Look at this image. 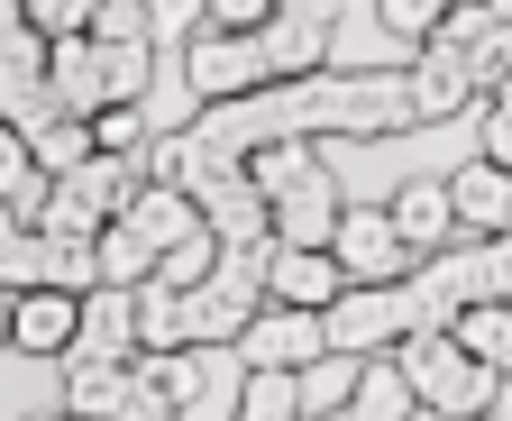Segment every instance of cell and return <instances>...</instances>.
Here are the masks:
<instances>
[{"mask_svg":"<svg viewBox=\"0 0 512 421\" xmlns=\"http://www.w3.org/2000/svg\"><path fill=\"white\" fill-rule=\"evenodd\" d=\"M311 165H320V156H311V138H266V147H247V184L275 202L284 184H302Z\"/></svg>","mask_w":512,"mask_h":421,"instance_id":"obj_27","label":"cell"},{"mask_svg":"<svg viewBox=\"0 0 512 421\" xmlns=\"http://www.w3.org/2000/svg\"><path fill=\"white\" fill-rule=\"evenodd\" d=\"M92 248H101V284H119V293H138L165 257H156V238L138 229V220H110L101 238H92Z\"/></svg>","mask_w":512,"mask_h":421,"instance_id":"obj_23","label":"cell"},{"mask_svg":"<svg viewBox=\"0 0 512 421\" xmlns=\"http://www.w3.org/2000/svg\"><path fill=\"white\" fill-rule=\"evenodd\" d=\"M476 257H485V303H512V229H494Z\"/></svg>","mask_w":512,"mask_h":421,"instance_id":"obj_36","label":"cell"},{"mask_svg":"<svg viewBox=\"0 0 512 421\" xmlns=\"http://www.w3.org/2000/svg\"><path fill=\"white\" fill-rule=\"evenodd\" d=\"M494 110H512V83H503V92H494Z\"/></svg>","mask_w":512,"mask_h":421,"instance_id":"obj_45","label":"cell"},{"mask_svg":"<svg viewBox=\"0 0 512 421\" xmlns=\"http://www.w3.org/2000/svg\"><path fill=\"white\" fill-rule=\"evenodd\" d=\"M311 421H357V412H311Z\"/></svg>","mask_w":512,"mask_h":421,"instance_id":"obj_44","label":"cell"},{"mask_svg":"<svg viewBox=\"0 0 512 421\" xmlns=\"http://www.w3.org/2000/svg\"><path fill=\"white\" fill-rule=\"evenodd\" d=\"M348 293V266L330 248H284V238H266V303H302V312H330Z\"/></svg>","mask_w":512,"mask_h":421,"instance_id":"obj_11","label":"cell"},{"mask_svg":"<svg viewBox=\"0 0 512 421\" xmlns=\"http://www.w3.org/2000/svg\"><path fill=\"white\" fill-rule=\"evenodd\" d=\"M330 37H339V19H311V10H275L266 28H256V46H266V65H275V83H302V74H320Z\"/></svg>","mask_w":512,"mask_h":421,"instance_id":"obj_16","label":"cell"},{"mask_svg":"<svg viewBox=\"0 0 512 421\" xmlns=\"http://www.w3.org/2000/svg\"><path fill=\"white\" fill-rule=\"evenodd\" d=\"M55 284V238L46 229H19V238H0V293H46Z\"/></svg>","mask_w":512,"mask_h":421,"instance_id":"obj_25","label":"cell"},{"mask_svg":"<svg viewBox=\"0 0 512 421\" xmlns=\"http://www.w3.org/2000/svg\"><path fill=\"white\" fill-rule=\"evenodd\" d=\"M256 312H266V248H220V266L192 284V348H238Z\"/></svg>","mask_w":512,"mask_h":421,"instance_id":"obj_3","label":"cell"},{"mask_svg":"<svg viewBox=\"0 0 512 421\" xmlns=\"http://www.w3.org/2000/svg\"><path fill=\"white\" fill-rule=\"evenodd\" d=\"M485 156L512 174V110H494V119H485Z\"/></svg>","mask_w":512,"mask_h":421,"instance_id":"obj_38","label":"cell"},{"mask_svg":"<svg viewBox=\"0 0 512 421\" xmlns=\"http://www.w3.org/2000/svg\"><path fill=\"white\" fill-rule=\"evenodd\" d=\"M138 394H147V367H64V412L83 421H128Z\"/></svg>","mask_w":512,"mask_h":421,"instance_id":"obj_19","label":"cell"},{"mask_svg":"<svg viewBox=\"0 0 512 421\" xmlns=\"http://www.w3.org/2000/svg\"><path fill=\"white\" fill-rule=\"evenodd\" d=\"M448 202H458V220L476 238H494V229H512V174L494 156H467L458 174H448Z\"/></svg>","mask_w":512,"mask_h":421,"instance_id":"obj_18","label":"cell"},{"mask_svg":"<svg viewBox=\"0 0 512 421\" xmlns=\"http://www.w3.org/2000/svg\"><path fill=\"white\" fill-rule=\"evenodd\" d=\"M92 10L101 0H28V28L37 37H92Z\"/></svg>","mask_w":512,"mask_h":421,"instance_id":"obj_34","label":"cell"},{"mask_svg":"<svg viewBox=\"0 0 512 421\" xmlns=\"http://www.w3.org/2000/svg\"><path fill=\"white\" fill-rule=\"evenodd\" d=\"M339 220H348V193H339V174H330V165H311L302 184L275 193V238H284V248H330Z\"/></svg>","mask_w":512,"mask_h":421,"instance_id":"obj_10","label":"cell"},{"mask_svg":"<svg viewBox=\"0 0 512 421\" xmlns=\"http://www.w3.org/2000/svg\"><path fill=\"white\" fill-rule=\"evenodd\" d=\"M74 330H83V293H19L10 303V348L19 357H64L74 348Z\"/></svg>","mask_w":512,"mask_h":421,"instance_id":"obj_14","label":"cell"},{"mask_svg":"<svg viewBox=\"0 0 512 421\" xmlns=\"http://www.w3.org/2000/svg\"><path fill=\"white\" fill-rule=\"evenodd\" d=\"M192 202H202V220L220 229V248H266V238H275V202H266V193L247 184V165L211 174V184L192 193Z\"/></svg>","mask_w":512,"mask_h":421,"instance_id":"obj_12","label":"cell"},{"mask_svg":"<svg viewBox=\"0 0 512 421\" xmlns=\"http://www.w3.org/2000/svg\"><path fill=\"white\" fill-rule=\"evenodd\" d=\"M238 421H302V394H293V367H247V394H238Z\"/></svg>","mask_w":512,"mask_h":421,"instance_id":"obj_28","label":"cell"},{"mask_svg":"<svg viewBox=\"0 0 512 421\" xmlns=\"http://www.w3.org/2000/svg\"><path fill=\"white\" fill-rule=\"evenodd\" d=\"M28 156H37V174H46V184H64V174H83V165L101 156V138H92V119L55 110V119H37V129H28Z\"/></svg>","mask_w":512,"mask_h":421,"instance_id":"obj_20","label":"cell"},{"mask_svg":"<svg viewBox=\"0 0 512 421\" xmlns=\"http://www.w3.org/2000/svg\"><path fill=\"white\" fill-rule=\"evenodd\" d=\"M384 211H394V229H403L412 257H439V248H458V238H476V229L458 220V202H448V184H403Z\"/></svg>","mask_w":512,"mask_h":421,"instance_id":"obj_15","label":"cell"},{"mask_svg":"<svg viewBox=\"0 0 512 421\" xmlns=\"http://www.w3.org/2000/svg\"><path fill=\"white\" fill-rule=\"evenodd\" d=\"M211 266H220V229H211V220H202V229H192V238H183V248H165V266H156V275H165V284H183V293H192V284H202V275H211Z\"/></svg>","mask_w":512,"mask_h":421,"instance_id":"obj_32","label":"cell"},{"mask_svg":"<svg viewBox=\"0 0 512 421\" xmlns=\"http://www.w3.org/2000/svg\"><path fill=\"white\" fill-rule=\"evenodd\" d=\"M485 28H494V0H458V10L439 19V46H458V55H467V46L485 37Z\"/></svg>","mask_w":512,"mask_h":421,"instance_id":"obj_35","label":"cell"},{"mask_svg":"<svg viewBox=\"0 0 512 421\" xmlns=\"http://www.w3.org/2000/svg\"><path fill=\"white\" fill-rule=\"evenodd\" d=\"M46 65H55V37H37L28 19H19V28H0V119H19V129H37V119H55Z\"/></svg>","mask_w":512,"mask_h":421,"instance_id":"obj_6","label":"cell"},{"mask_svg":"<svg viewBox=\"0 0 512 421\" xmlns=\"http://www.w3.org/2000/svg\"><path fill=\"white\" fill-rule=\"evenodd\" d=\"M28 19V0H0V28H19Z\"/></svg>","mask_w":512,"mask_h":421,"instance_id":"obj_40","label":"cell"},{"mask_svg":"<svg viewBox=\"0 0 512 421\" xmlns=\"http://www.w3.org/2000/svg\"><path fill=\"white\" fill-rule=\"evenodd\" d=\"M138 348H192V293L147 275L138 284Z\"/></svg>","mask_w":512,"mask_h":421,"instance_id":"obj_22","label":"cell"},{"mask_svg":"<svg viewBox=\"0 0 512 421\" xmlns=\"http://www.w3.org/2000/svg\"><path fill=\"white\" fill-rule=\"evenodd\" d=\"M320 321H330V348H348V357H384V348L412 339V293H403V284H348Z\"/></svg>","mask_w":512,"mask_h":421,"instance_id":"obj_5","label":"cell"},{"mask_svg":"<svg viewBox=\"0 0 512 421\" xmlns=\"http://www.w3.org/2000/svg\"><path fill=\"white\" fill-rule=\"evenodd\" d=\"M46 92H55V110H74V119H101V110H110V65H101V37H55Z\"/></svg>","mask_w":512,"mask_h":421,"instance_id":"obj_13","label":"cell"},{"mask_svg":"<svg viewBox=\"0 0 512 421\" xmlns=\"http://www.w3.org/2000/svg\"><path fill=\"white\" fill-rule=\"evenodd\" d=\"M64 367H138V293L119 284L83 293V330L64 348Z\"/></svg>","mask_w":512,"mask_h":421,"instance_id":"obj_9","label":"cell"},{"mask_svg":"<svg viewBox=\"0 0 512 421\" xmlns=\"http://www.w3.org/2000/svg\"><path fill=\"white\" fill-rule=\"evenodd\" d=\"M183 74H192V92H202V101H247V92L275 83V65H266V46H256V28H192Z\"/></svg>","mask_w":512,"mask_h":421,"instance_id":"obj_4","label":"cell"},{"mask_svg":"<svg viewBox=\"0 0 512 421\" xmlns=\"http://www.w3.org/2000/svg\"><path fill=\"white\" fill-rule=\"evenodd\" d=\"M92 138H101V156H138V147L156 138V119H147V101H110V110L92 119Z\"/></svg>","mask_w":512,"mask_h":421,"instance_id":"obj_30","label":"cell"},{"mask_svg":"<svg viewBox=\"0 0 512 421\" xmlns=\"http://www.w3.org/2000/svg\"><path fill=\"white\" fill-rule=\"evenodd\" d=\"M147 10H156V28H211V0H147Z\"/></svg>","mask_w":512,"mask_h":421,"instance_id":"obj_37","label":"cell"},{"mask_svg":"<svg viewBox=\"0 0 512 421\" xmlns=\"http://www.w3.org/2000/svg\"><path fill=\"white\" fill-rule=\"evenodd\" d=\"M19 229H28V220H19V202H0V238H19Z\"/></svg>","mask_w":512,"mask_h":421,"instance_id":"obj_39","label":"cell"},{"mask_svg":"<svg viewBox=\"0 0 512 421\" xmlns=\"http://www.w3.org/2000/svg\"><path fill=\"white\" fill-rule=\"evenodd\" d=\"M128 220H138V229L156 238V257H165V248H183V238L202 229V202H192V193H174V184H147L138 202H128Z\"/></svg>","mask_w":512,"mask_h":421,"instance_id":"obj_24","label":"cell"},{"mask_svg":"<svg viewBox=\"0 0 512 421\" xmlns=\"http://www.w3.org/2000/svg\"><path fill=\"white\" fill-rule=\"evenodd\" d=\"M330 257L348 266V284H403L421 257L403 248V229H394V211H348L339 220V238H330Z\"/></svg>","mask_w":512,"mask_h":421,"instance_id":"obj_8","label":"cell"},{"mask_svg":"<svg viewBox=\"0 0 512 421\" xmlns=\"http://www.w3.org/2000/svg\"><path fill=\"white\" fill-rule=\"evenodd\" d=\"M0 348H10V293H0Z\"/></svg>","mask_w":512,"mask_h":421,"instance_id":"obj_41","label":"cell"},{"mask_svg":"<svg viewBox=\"0 0 512 421\" xmlns=\"http://www.w3.org/2000/svg\"><path fill=\"white\" fill-rule=\"evenodd\" d=\"M348 412H357V421H412V412H421V394H412V376H403V357H394V348L357 367V394H348Z\"/></svg>","mask_w":512,"mask_h":421,"instance_id":"obj_21","label":"cell"},{"mask_svg":"<svg viewBox=\"0 0 512 421\" xmlns=\"http://www.w3.org/2000/svg\"><path fill=\"white\" fill-rule=\"evenodd\" d=\"M403 74H412L421 119H458V110L476 101V83H467V55H458V46H439V37H430V46H412V65H403Z\"/></svg>","mask_w":512,"mask_h":421,"instance_id":"obj_17","label":"cell"},{"mask_svg":"<svg viewBox=\"0 0 512 421\" xmlns=\"http://www.w3.org/2000/svg\"><path fill=\"white\" fill-rule=\"evenodd\" d=\"M476 421H485V412H476Z\"/></svg>","mask_w":512,"mask_h":421,"instance_id":"obj_46","label":"cell"},{"mask_svg":"<svg viewBox=\"0 0 512 421\" xmlns=\"http://www.w3.org/2000/svg\"><path fill=\"white\" fill-rule=\"evenodd\" d=\"M448 330H458V339H467V348L485 357V367H494V376L512 385V303H467V312L448 321Z\"/></svg>","mask_w":512,"mask_h":421,"instance_id":"obj_26","label":"cell"},{"mask_svg":"<svg viewBox=\"0 0 512 421\" xmlns=\"http://www.w3.org/2000/svg\"><path fill=\"white\" fill-rule=\"evenodd\" d=\"M494 19H503V28H512V0H494Z\"/></svg>","mask_w":512,"mask_h":421,"instance_id":"obj_43","label":"cell"},{"mask_svg":"<svg viewBox=\"0 0 512 421\" xmlns=\"http://www.w3.org/2000/svg\"><path fill=\"white\" fill-rule=\"evenodd\" d=\"M394 357H403V376H412L421 412H439V421H476V412H494V394H503V376L485 367V357H476L458 330H412Z\"/></svg>","mask_w":512,"mask_h":421,"instance_id":"obj_1","label":"cell"},{"mask_svg":"<svg viewBox=\"0 0 512 421\" xmlns=\"http://www.w3.org/2000/svg\"><path fill=\"white\" fill-rule=\"evenodd\" d=\"M28 421H83V412H28Z\"/></svg>","mask_w":512,"mask_h":421,"instance_id":"obj_42","label":"cell"},{"mask_svg":"<svg viewBox=\"0 0 512 421\" xmlns=\"http://www.w3.org/2000/svg\"><path fill=\"white\" fill-rule=\"evenodd\" d=\"M92 37L101 46H147L156 37V10H147V0H101V10H92Z\"/></svg>","mask_w":512,"mask_h":421,"instance_id":"obj_33","label":"cell"},{"mask_svg":"<svg viewBox=\"0 0 512 421\" xmlns=\"http://www.w3.org/2000/svg\"><path fill=\"white\" fill-rule=\"evenodd\" d=\"M448 10H458V0H375V19L394 28V46H430Z\"/></svg>","mask_w":512,"mask_h":421,"instance_id":"obj_29","label":"cell"},{"mask_svg":"<svg viewBox=\"0 0 512 421\" xmlns=\"http://www.w3.org/2000/svg\"><path fill=\"white\" fill-rule=\"evenodd\" d=\"M330 348V321L320 312H302V303H266L247 330H238V367H311V357Z\"/></svg>","mask_w":512,"mask_h":421,"instance_id":"obj_7","label":"cell"},{"mask_svg":"<svg viewBox=\"0 0 512 421\" xmlns=\"http://www.w3.org/2000/svg\"><path fill=\"white\" fill-rule=\"evenodd\" d=\"M202 92H192V74H156V92H147V119L156 129H202Z\"/></svg>","mask_w":512,"mask_h":421,"instance_id":"obj_31","label":"cell"},{"mask_svg":"<svg viewBox=\"0 0 512 421\" xmlns=\"http://www.w3.org/2000/svg\"><path fill=\"white\" fill-rule=\"evenodd\" d=\"M138 193H147L138 156H92L83 174L46 184V211H37L28 229H46V238H101L110 220H128V202H138Z\"/></svg>","mask_w":512,"mask_h":421,"instance_id":"obj_2","label":"cell"}]
</instances>
